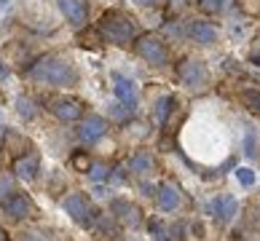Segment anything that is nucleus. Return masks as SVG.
<instances>
[{"label": "nucleus", "instance_id": "obj_1", "mask_svg": "<svg viewBox=\"0 0 260 241\" xmlns=\"http://www.w3.org/2000/svg\"><path fill=\"white\" fill-rule=\"evenodd\" d=\"M27 75L35 81V83H43V86H56V89H70V86L78 83V67H75L70 59L64 56H41L35 64L27 67Z\"/></svg>", "mask_w": 260, "mask_h": 241}, {"label": "nucleus", "instance_id": "obj_2", "mask_svg": "<svg viewBox=\"0 0 260 241\" xmlns=\"http://www.w3.org/2000/svg\"><path fill=\"white\" fill-rule=\"evenodd\" d=\"M100 35L105 43L110 46H118V48H129L134 46V41L140 38V24L137 19L123 14V11H108L100 19Z\"/></svg>", "mask_w": 260, "mask_h": 241}, {"label": "nucleus", "instance_id": "obj_3", "mask_svg": "<svg viewBox=\"0 0 260 241\" xmlns=\"http://www.w3.org/2000/svg\"><path fill=\"white\" fill-rule=\"evenodd\" d=\"M177 81L188 91H204L209 86V70L201 59H182L177 64Z\"/></svg>", "mask_w": 260, "mask_h": 241}, {"label": "nucleus", "instance_id": "obj_4", "mask_svg": "<svg viewBox=\"0 0 260 241\" xmlns=\"http://www.w3.org/2000/svg\"><path fill=\"white\" fill-rule=\"evenodd\" d=\"M134 51L153 67H167L169 64V51H167V46L161 43V38H156V35H140L137 41H134Z\"/></svg>", "mask_w": 260, "mask_h": 241}, {"label": "nucleus", "instance_id": "obj_5", "mask_svg": "<svg viewBox=\"0 0 260 241\" xmlns=\"http://www.w3.org/2000/svg\"><path fill=\"white\" fill-rule=\"evenodd\" d=\"M62 209L70 215V220H75L78 225H91L94 220V212H91V204L89 198L83 196V193H73V196H67L62 201Z\"/></svg>", "mask_w": 260, "mask_h": 241}, {"label": "nucleus", "instance_id": "obj_6", "mask_svg": "<svg viewBox=\"0 0 260 241\" xmlns=\"http://www.w3.org/2000/svg\"><path fill=\"white\" fill-rule=\"evenodd\" d=\"M207 212L217 220L220 225H228L231 220L239 215V201H236L234 196H228V193H223V196H215V198L209 201Z\"/></svg>", "mask_w": 260, "mask_h": 241}, {"label": "nucleus", "instance_id": "obj_7", "mask_svg": "<svg viewBox=\"0 0 260 241\" xmlns=\"http://www.w3.org/2000/svg\"><path fill=\"white\" fill-rule=\"evenodd\" d=\"M113 91H115V99L121 105H126L129 110L137 108V99H140V91H137V83L126 75H118L113 73Z\"/></svg>", "mask_w": 260, "mask_h": 241}, {"label": "nucleus", "instance_id": "obj_8", "mask_svg": "<svg viewBox=\"0 0 260 241\" xmlns=\"http://www.w3.org/2000/svg\"><path fill=\"white\" fill-rule=\"evenodd\" d=\"M105 131H108V123H105L102 115H89V118H83L81 126H78V140L83 145H94L105 137Z\"/></svg>", "mask_w": 260, "mask_h": 241}, {"label": "nucleus", "instance_id": "obj_9", "mask_svg": "<svg viewBox=\"0 0 260 241\" xmlns=\"http://www.w3.org/2000/svg\"><path fill=\"white\" fill-rule=\"evenodd\" d=\"M49 110L56 115L59 121H78L83 115V105L78 99H64V96H59V99H49Z\"/></svg>", "mask_w": 260, "mask_h": 241}, {"label": "nucleus", "instance_id": "obj_10", "mask_svg": "<svg viewBox=\"0 0 260 241\" xmlns=\"http://www.w3.org/2000/svg\"><path fill=\"white\" fill-rule=\"evenodd\" d=\"M56 3H59L62 16L75 27V30H81V27L86 24V19H89V11H86L83 0H56Z\"/></svg>", "mask_w": 260, "mask_h": 241}, {"label": "nucleus", "instance_id": "obj_11", "mask_svg": "<svg viewBox=\"0 0 260 241\" xmlns=\"http://www.w3.org/2000/svg\"><path fill=\"white\" fill-rule=\"evenodd\" d=\"M110 212L115 217L121 220L123 225H132V228H137L140 223H142V217H140V209L132 204V201H126V198H115V201H110Z\"/></svg>", "mask_w": 260, "mask_h": 241}, {"label": "nucleus", "instance_id": "obj_12", "mask_svg": "<svg viewBox=\"0 0 260 241\" xmlns=\"http://www.w3.org/2000/svg\"><path fill=\"white\" fill-rule=\"evenodd\" d=\"M188 38H190V41H196L199 46H212V43H217V27L196 19V22L188 24Z\"/></svg>", "mask_w": 260, "mask_h": 241}, {"label": "nucleus", "instance_id": "obj_13", "mask_svg": "<svg viewBox=\"0 0 260 241\" xmlns=\"http://www.w3.org/2000/svg\"><path fill=\"white\" fill-rule=\"evenodd\" d=\"M3 209H6L11 217H30L32 212H35L30 196H24V193H14L11 198H6V201H3Z\"/></svg>", "mask_w": 260, "mask_h": 241}, {"label": "nucleus", "instance_id": "obj_14", "mask_svg": "<svg viewBox=\"0 0 260 241\" xmlns=\"http://www.w3.org/2000/svg\"><path fill=\"white\" fill-rule=\"evenodd\" d=\"M156 201H158V209L164 212H175L180 206V190L172 185V182H164L156 193Z\"/></svg>", "mask_w": 260, "mask_h": 241}, {"label": "nucleus", "instance_id": "obj_15", "mask_svg": "<svg viewBox=\"0 0 260 241\" xmlns=\"http://www.w3.org/2000/svg\"><path fill=\"white\" fill-rule=\"evenodd\" d=\"M38 166H41V161H38V156H22V158H16L14 163V171H16V177L19 180H35L38 175Z\"/></svg>", "mask_w": 260, "mask_h": 241}, {"label": "nucleus", "instance_id": "obj_16", "mask_svg": "<svg viewBox=\"0 0 260 241\" xmlns=\"http://www.w3.org/2000/svg\"><path fill=\"white\" fill-rule=\"evenodd\" d=\"M153 166H156V161H153V156L145 150L134 153L129 158V171H134V175H148V171H153Z\"/></svg>", "mask_w": 260, "mask_h": 241}, {"label": "nucleus", "instance_id": "obj_17", "mask_svg": "<svg viewBox=\"0 0 260 241\" xmlns=\"http://www.w3.org/2000/svg\"><path fill=\"white\" fill-rule=\"evenodd\" d=\"M177 105V99L172 94H164V96H158V102H156V110H153V118H156V123H167L169 121V113H172V108Z\"/></svg>", "mask_w": 260, "mask_h": 241}, {"label": "nucleus", "instance_id": "obj_18", "mask_svg": "<svg viewBox=\"0 0 260 241\" xmlns=\"http://www.w3.org/2000/svg\"><path fill=\"white\" fill-rule=\"evenodd\" d=\"M242 150H244V156L249 158V161H257L260 158V145H257V134L252 131V129H247V134H244V140H242Z\"/></svg>", "mask_w": 260, "mask_h": 241}, {"label": "nucleus", "instance_id": "obj_19", "mask_svg": "<svg viewBox=\"0 0 260 241\" xmlns=\"http://www.w3.org/2000/svg\"><path fill=\"white\" fill-rule=\"evenodd\" d=\"M16 113L22 115L24 121H32L38 115V108H35V102L30 99V96H19V99H16Z\"/></svg>", "mask_w": 260, "mask_h": 241}, {"label": "nucleus", "instance_id": "obj_20", "mask_svg": "<svg viewBox=\"0 0 260 241\" xmlns=\"http://www.w3.org/2000/svg\"><path fill=\"white\" fill-rule=\"evenodd\" d=\"M239 99H242L252 113H260V91H255V89H244L242 94H239Z\"/></svg>", "mask_w": 260, "mask_h": 241}, {"label": "nucleus", "instance_id": "obj_21", "mask_svg": "<svg viewBox=\"0 0 260 241\" xmlns=\"http://www.w3.org/2000/svg\"><path fill=\"white\" fill-rule=\"evenodd\" d=\"M148 228H150V233H153V238H156V241H175V238H169V228L164 225L161 220H150Z\"/></svg>", "mask_w": 260, "mask_h": 241}, {"label": "nucleus", "instance_id": "obj_22", "mask_svg": "<svg viewBox=\"0 0 260 241\" xmlns=\"http://www.w3.org/2000/svg\"><path fill=\"white\" fill-rule=\"evenodd\" d=\"M86 175L91 177V182H105V180H110V169L105 166V163H91Z\"/></svg>", "mask_w": 260, "mask_h": 241}, {"label": "nucleus", "instance_id": "obj_23", "mask_svg": "<svg viewBox=\"0 0 260 241\" xmlns=\"http://www.w3.org/2000/svg\"><path fill=\"white\" fill-rule=\"evenodd\" d=\"M236 180L242 182L244 188H252V185H255V171L249 169V166H239V169H236Z\"/></svg>", "mask_w": 260, "mask_h": 241}, {"label": "nucleus", "instance_id": "obj_24", "mask_svg": "<svg viewBox=\"0 0 260 241\" xmlns=\"http://www.w3.org/2000/svg\"><path fill=\"white\" fill-rule=\"evenodd\" d=\"M14 196V180L11 177H3L0 180V201H6V198H11Z\"/></svg>", "mask_w": 260, "mask_h": 241}, {"label": "nucleus", "instance_id": "obj_25", "mask_svg": "<svg viewBox=\"0 0 260 241\" xmlns=\"http://www.w3.org/2000/svg\"><path fill=\"white\" fill-rule=\"evenodd\" d=\"M73 166L78 171H89V166H91L89 156H86V153H75V156H73Z\"/></svg>", "mask_w": 260, "mask_h": 241}, {"label": "nucleus", "instance_id": "obj_26", "mask_svg": "<svg viewBox=\"0 0 260 241\" xmlns=\"http://www.w3.org/2000/svg\"><path fill=\"white\" fill-rule=\"evenodd\" d=\"M19 241H49L43 233H32V230H24V233H19Z\"/></svg>", "mask_w": 260, "mask_h": 241}, {"label": "nucleus", "instance_id": "obj_27", "mask_svg": "<svg viewBox=\"0 0 260 241\" xmlns=\"http://www.w3.org/2000/svg\"><path fill=\"white\" fill-rule=\"evenodd\" d=\"M94 196H97V198H105V196H108V190H105L102 182H94Z\"/></svg>", "mask_w": 260, "mask_h": 241}, {"label": "nucleus", "instance_id": "obj_28", "mask_svg": "<svg viewBox=\"0 0 260 241\" xmlns=\"http://www.w3.org/2000/svg\"><path fill=\"white\" fill-rule=\"evenodd\" d=\"M6 78H8V67L0 62V81H6Z\"/></svg>", "mask_w": 260, "mask_h": 241}, {"label": "nucleus", "instance_id": "obj_29", "mask_svg": "<svg viewBox=\"0 0 260 241\" xmlns=\"http://www.w3.org/2000/svg\"><path fill=\"white\" fill-rule=\"evenodd\" d=\"M137 3H140V6H158L161 0H137Z\"/></svg>", "mask_w": 260, "mask_h": 241}, {"label": "nucleus", "instance_id": "obj_30", "mask_svg": "<svg viewBox=\"0 0 260 241\" xmlns=\"http://www.w3.org/2000/svg\"><path fill=\"white\" fill-rule=\"evenodd\" d=\"M180 6H193V3H201V0H177Z\"/></svg>", "mask_w": 260, "mask_h": 241}, {"label": "nucleus", "instance_id": "obj_31", "mask_svg": "<svg viewBox=\"0 0 260 241\" xmlns=\"http://www.w3.org/2000/svg\"><path fill=\"white\" fill-rule=\"evenodd\" d=\"M3 140H6V129L0 126V145H3Z\"/></svg>", "mask_w": 260, "mask_h": 241}, {"label": "nucleus", "instance_id": "obj_32", "mask_svg": "<svg viewBox=\"0 0 260 241\" xmlns=\"http://www.w3.org/2000/svg\"><path fill=\"white\" fill-rule=\"evenodd\" d=\"M6 3H8V0H0V6H6Z\"/></svg>", "mask_w": 260, "mask_h": 241}]
</instances>
